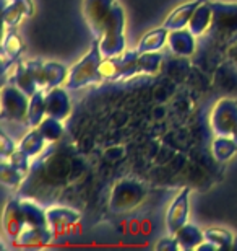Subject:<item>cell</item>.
<instances>
[{
    "instance_id": "cell-1",
    "label": "cell",
    "mask_w": 237,
    "mask_h": 251,
    "mask_svg": "<svg viewBox=\"0 0 237 251\" xmlns=\"http://www.w3.org/2000/svg\"><path fill=\"white\" fill-rule=\"evenodd\" d=\"M72 173V167H70V160L65 158V153L55 152L52 155H46L41 163H36L29 176L24 178L22 193L28 198H39V196H47L52 189H60L67 183L68 175Z\"/></svg>"
},
{
    "instance_id": "cell-2",
    "label": "cell",
    "mask_w": 237,
    "mask_h": 251,
    "mask_svg": "<svg viewBox=\"0 0 237 251\" xmlns=\"http://www.w3.org/2000/svg\"><path fill=\"white\" fill-rule=\"evenodd\" d=\"M213 20L210 25V38L221 46L231 48L237 43V3L211 2Z\"/></svg>"
},
{
    "instance_id": "cell-3",
    "label": "cell",
    "mask_w": 237,
    "mask_h": 251,
    "mask_svg": "<svg viewBox=\"0 0 237 251\" xmlns=\"http://www.w3.org/2000/svg\"><path fill=\"white\" fill-rule=\"evenodd\" d=\"M101 62H103V54L99 51L98 39H94L86 56L68 70L65 87L68 90H82L89 85L103 82V75L99 72Z\"/></svg>"
},
{
    "instance_id": "cell-4",
    "label": "cell",
    "mask_w": 237,
    "mask_h": 251,
    "mask_svg": "<svg viewBox=\"0 0 237 251\" xmlns=\"http://www.w3.org/2000/svg\"><path fill=\"white\" fill-rule=\"evenodd\" d=\"M124 29H125V12L122 5L117 2L103 36L98 39L99 51L103 54V57H117L125 52Z\"/></svg>"
},
{
    "instance_id": "cell-5",
    "label": "cell",
    "mask_w": 237,
    "mask_h": 251,
    "mask_svg": "<svg viewBox=\"0 0 237 251\" xmlns=\"http://www.w3.org/2000/svg\"><path fill=\"white\" fill-rule=\"evenodd\" d=\"M146 196V188L137 179H120L112 189L109 201V209L112 214H127L142 204Z\"/></svg>"
},
{
    "instance_id": "cell-6",
    "label": "cell",
    "mask_w": 237,
    "mask_h": 251,
    "mask_svg": "<svg viewBox=\"0 0 237 251\" xmlns=\"http://www.w3.org/2000/svg\"><path fill=\"white\" fill-rule=\"evenodd\" d=\"M210 126L216 137H233L237 142V100L224 98L215 104Z\"/></svg>"
},
{
    "instance_id": "cell-7",
    "label": "cell",
    "mask_w": 237,
    "mask_h": 251,
    "mask_svg": "<svg viewBox=\"0 0 237 251\" xmlns=\"http://www.w3.org/2000/svg\"><path fill=\"white\" fill-rule=\"evenodd\" d=\"M117 0H83V17L94 39L103 36Z\"/></svg>"
},
{
    "instance_id": "cell-8",
    "label": "cell",
    "mask_w": 237,
    "mask_h": 251,
    "mask_svg": "<svg viewBox=\"0 0 237 251\" xmlns=\"http://www.w3.org/2000/svg\"><path fill=\"white\" fill-rule=\"evenodd\" d=\"M28 106L29 97L17 85H5L2 88V119L28 124Z\"/></svg>"
},
{
    "instance_id": "cell-9",
    "label": "cell",
    "mask_w": 237,
    "mask_h": 251,
    "mask_svg": "<svg viewBox=\"0 0 237 251\" xmlns=\"http://www.w3.org/2000/svg\"><path fill=\"white\" fill-rule=\"evenodd\" d=\"M189 188L180 191L177 198L172 201L171 207L168 209V214H166V228H168V233L172 235V237L189 220Z\"/></svg>"
},
{
    "instance_id": "cell-10",
    "label": "cell",
    "mask_w": 237,
    "mask_h": 251,
    "mask_svg": "<svg viewBox=\"0 0 237 251\" xmlns=\"http://www.w3.org/2000/svg\"><path fill=\"white\" fill-rule=\"evenodd\" d=\"M26 219H24L23 209H22V199L15 198L7 204L3 212V232L8 235V238H15L26 228Z\"/></svg>"
},
{
    "instance_id": "cell-11",
    "label": "cell",
    "mask_w": 237,
    "mask_h": 251,
    "mask_svg": "<svg viewBox=\"0 0 237 251\" xmlns=\"http://www.w3.org/2000/svg\"><path fill=\"white\" fill-rule=\"evenodd\" d=\"M34 12L31 0H8L2 5L3 25L7 29L15 28L23 18L31 17Z\"/></svg>"
},
{
    "instance_id": "cell-12",
    "label": "cell",
    "mask_w": 237,
    "mask_h": 251,
    "mask_svg": "<svg viewBox=\"0 0 237 251\" xmlns=\"http://www.w3.org/2000/svg\"><path fill=\"white\" fill-rule=\"evenodd\" d=\"M70 109H72V104H70V98L65 90L55 87V88H50L46 93L47 116L59 119V121H64L65 118H68Z\"/></svg>"
},
{
    "instance_id": "cell-13",
    "label": "cell",
    "mask_w": 237,
    "mask_h": 251,
    "mask_svg": "<svg viewBox=\"0 0 237 251\" xmlns=\"http://www.w3.org/2000/svg\"><path fill=\"white\" fill-rule=\"evenodd\" d=\"M47 214V222L49 227L57 232H65L70 227H73L75 224L80 220V212L70 207H60V205H54L46 210Z\"/></svg>"
},
{
    "instance_id": "cell-14",
    "label": "cell",
    "mask_w": 237,
    "mask_h": 251,
    "mask_svg": "<svg viewBox=\"0 0 237 251\" xmlns=\"http://www.w3.org/2000/svg\"><path fill=\"white\" fill-rule=\"evenodd\" d=\"M55 232L46 225V227H26L22 233L15 238L18 247H46L54 240Z\"/></svg>"
},
{
    "instance_id": "cell-15",
    "label": "cell",
    "mask_w": 237,
    "mask_h": 251,
    "mask_svg": "<svg viewBox=\"0 0 237 251\" xmlns=\"http://www.w3.org/2000/svg\"><path fill=\"white\" fill-rule=\"evenodd\" d=\"M168 46L175 56L189 57L195 52V36L190 29H174V31H169Z\"/></svg>"
},
{
    "instance_id": "cell-16",
    "label": "cell",
    "mask_w": 237,
    "mask_h": 251,
    "mask_svg": "<svg viewBox=\"0 0 237 251\" xmlns=\"http://www.w3.org/2000/svg\"><path fill=\"white\" fill-rule=\"evenodd\" d=\"M203 2H206V0H192V2L179 5L172 13H169V17L166 18L163 26L166 29H169V31H174V29H184L185 26H189L192 15H194L195 10L198 8V5H201Z\"/></svg>"
},
{
    "instance_id": "cell-17",
    "label": "cell",
    "mask_w": 237,
    "mask_h": 251,
    "mask_svg": "<svg viewBox=\"0 0 237 251\" xmlns=\"http://www.w3.org/2000/svg\"><path fill=\"white\" fill-rule=\"evenodd\" d=\"M12 83L17 85V87L22 90L23 93H26L28 97H33L34 93L41 90L28 62H20L17 65V69H15V72L12 75Z\"/></svg>"
},
{
    "instance_id": "cell-18",
    "label": "cell",
    "mask_w": 237,
    "mask_h": 251,
    "mask_svg": "<svg viewBox=\"0 0 237 251\" xmlns=\"http://www.w3.org/2000/svg\"><path fill=\"white\" fill-rule=\"evenodd\" d=\"M23 52V43L22 38L12 29H8L3 36L2 43V62H3V72L8 70V65H13V62L20 57Z\"/></svg>"
},
{
    "instance_id": "cell-19",
    "label": "cell",
    "mask_w": 237,
    "mask_h": 251,
    "mask_svg": "<svg viewBox=\"0 0 237 251\" xmlns=\"http://www.w3.org/2000/svg\"><path fill=\"white\" fill-rule=\"evenodd\" d=\"M211 20H213V8H211V3L206 0V2L198 5V8L194 12L187 28L190 29L192 34H194L195 38L201 36V34H203L206 29L210 28Z\"/></svg>"
},
{
    "instance_id": "cell-20",
    "label": "cell",
    "mask_w": 237,
    "mask_h": 251,
    "mask_svg": "<svg viewBox=\"0 0 237 251\" xmlns=\"http://www.w3.org/2000/svg\"><path fill=\"white\" fill-rule=\"evenodd\" d=\"M180 250H196L200 243L205 242V233L194 224H185L177 233L174 235Z\"/></svg>"
},
{
    "instance_id": "cell-21",
    "label": "cell",
    "mask_w": 237,
    "mask_h": 251,
    "mask_svg": "<svg viewBox=\"0 0 237 251\" xmlns=\"http://www.w3.org/2000/svg\"><path fill=\"white\" fill-rule=\"evenodd\" d=\"M168 36H169V29H166L164 26L151 29L150 33H146L140 39L137 49L140 52H158L164 44H168Z\"/></svg>"
},
{
    "instance_id": "cell-22",
    "label": "cell",
    "mask_w": 237,
    "mask_h": 251,
    "mask_svg": "<svg viewBox=\"0 0 237 251\" xmlns=\"http://www.w3.org/2000/svg\"><path fill=\"white\" fill-rule=\"evenodd\" d=\"M47 116L46 113V93L44 90H39L29 97V106H28V126L29 127H38Z\"/></svg>"
},
{
    "instance_id": "cell-23",
    "label": "cell",
    "mask_w": 237,
    "mask_h": 251,
    "mask_svg": "<svg viewBox=\"0 0 237 251\" xmlns=\"http://www.w3.org/2000/svg\"><path fill=\"white\" fill-rule=\"evenodd\" d=\"M22 209H23L28 227H46V225H49L46 210H44L36 201L22 199Z\"/></svg>"
},
{
    "instance_id": "cell-24",
    "label": "cell",
    "mask_w": 237,
    "mask_h": 251,
    "mask_svg": "<svg viewBox=\"0 0 237 251\" xmlns=\"http://www.w3.org/2000/svg\"><path fill=\"white\" fill-rule=\"evenodd\" d=\"M68 70L59 62H43V82L44 90H50L59 87L60 83L67 80Z\"/></svg>"
},
{
    "instance_id": "cell-25",
    "label": "cell",
    "mask_w": 237,
    "mask_h": 251,
    "mask_svg": "<svg viewBox=\"0 0 237 251\" xmlns=\"http://www.w3.org/2000/svg\"><path fill=\"white\" fill-rule=\"evenodd\" d=\"M47 140L44 139V135L41 134V130L38 127H33L29 132L22 139V142L18 144V149L23 150L24 153H28L29 157H38L46 147Z\"/></svg>"
},
{
    "instance_id": "cell-26",
    "label": "cell",
    "mask_w": 237,
    "mask_h": 251,
    "mask_svg": "<svg viewBox=\"0 0 237 251\" xmlns=\"http://www.w3.org/2000/svg\"><path fill=\"white\" fill-rule=\"evenodd\" d=\"M211 153L218 162H228L237 153V142L233 137H216L211 144Z\"/></svg>"
},
{
    "instance_id": "cell-27",
    "label": "cell",
    "mask_w": 237,
    "mask_h": 251,
    "mask_svg": "<svg viewBox=\"0 0 237 251\" xmlns=\"http://www.w3.org/2000/svg\"><path fill=\"white\" fill-rule=\"evenodd\" d=\"M24 178H26V175L20 172L18 168H15L10 163V160H2V163H0V181H2L3 186L18 188L24 181Z\"/></svg>"
},
{
    "instance_id": "cell-28",
    "label": "cell",
    "mask_w": 237,
    "mask_h": 251,
    "mask_svg": "<svg viewBox=\"0 0 237 251\" xmlns=\"http://www.w3.org/2000/svg\"><path fill=\"white\" fill-rule=\"evenodd\" d=\"M205 240L215 245L216 250H231L234 243L233 233L224 228H208L205 230Z\"/></svg>"
},
{
    "instance_id": "cell-29",
    "label": "cell",
    "mask_w": 237,
    "mask_h": 251,
    "mask_svg": "<svg viewBox=\"0 0 237 251\" xmlns=\"http://www.w3.org/2000/svg\"><path fill=\"white\" fill-rule=\"evenodd\" d=\"M38 129L41 130V134L44 135V139L47 140L49 144H55L57 140L64 135V126L59 119L46 116L44 121L38 126Z\"/></svg>"
},
{
    "instance_id": "cell-30",
    "label": "cell",
    "mask_w": 237,
    "mask_h": 251,
    "mask_svg": "<svg viewBox=\"0 0 237 251\" xmlns=\"http://www.w3.org/2000/svg\"><path fill=\"white\" fill-rule=\"evenodd\" d=\"M99 72L103 80H117V57H103Z\"/></svg>"
},
{
    "instance_id": "cell-31",
    "label": "cell",
    "mask_w": 237,
    "mask_h": 251,
    "mask_svg": "<svg viewBox=\"0 0 237 251\" xmlns=\"http://www.w3.org/2000/svg\"><path fill=\"white\" fill-rule=\"evenodd\" d=\"M29 158H31V157H29L28 153H24L23 150L17 149L8 160H10V163H12L15 168H18L20 172L24 173L28 176V172H29Z\"/></svg>"
},
{
    "instance_id": "cell-32",
    "label": "cell",
    "mask_w": 237,
    "mask_h": 251,
    "mask_svg": "<svg viewBox=\"0 0 237 251\" xmlns=\"http://www.w3.org/2000/svg\"><path fill=\"white\" fill-rule=\"evenodd\" d=\"M17 149L18 147L15 145L13 139H10L5 132L0 134V155H2V160H8Z\"/></svg>"
},
{
    "instance_id": "cell-33",
    "label": "cell",
    "mask_w": 237,
    "mask_h": 251,
    "mask_svg": "<svg viewBox=\"0 0 237 251\" xmlns=\"http://www.w3.org/2000/svg\"><path fill=\"white\" fill-rule=\"evenodd\" d=\"M156 250H159V251H164V250L177 251V250H180V247H179V243H177V240H175V237L169 235L168 238H163L158 245H156Z\"/></svg>"
},
{
    "instance_id": "cell-34",
    "label": "cell",
    "mask_w": 237,
    "mask_h": 251,
    "mask_svg": "<svg viewBox=\"0 0 237 251\" xmlns=\"http://www.w3.org/2000/svg\"><path fill=\"white\" fill-rule=\"evenodd\" d=\"M228 57L234 62V65H237V43L228 48Z\"/></svg>"
},
{
    "instance_id": "cell-35",
    "label": "cell",
    "mask_w": 237,
    "mask_h": 251,
    "mask_svg": "<svg viewBox=\"0 0 237 251\" xmlns=\"http://www.w3.org/2000/svg\"><path fill=\"white\" fill-rule=\"evenodd\" d=\"M196 250L198 251H215V245L213 243H210V242H206L205 240V243H200L198 247H196Z\"/></svg>"
},
{
    "instance_id": "cell-36",
    "label": "cell",
    "mask_w": 237,
    "mask_h": 251,
    "mask_svg": "<svg viewBox=\"0 0 237 251\" xmlns=\"http://www.w3.org/2000/svg\"><path fill=\"white\" fill-rule=\"evenodd\" d=\"M233 250L237 251V237H234V243H233Z\"/></svg>"
}]
</instances>
